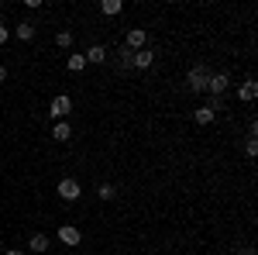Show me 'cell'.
Instances as JSON below:
<instances>
[{"label":"cell","mask_w":258,"mask_h":255,"mask_svg":"<svg viewBox=\"0 0 258 255\" xmlns=\"http://www.w3.org/2000/svg\"><path fill=\"white\" fill-rule=\"evenodd\" d=\"M244 156H248V159L258 156V141H255V138H248V141H244Z\"/></svg>","instance_id":"18"},{"label":"cell","mask_w":258,"mask_h":255,"mask_svg":"<svg viewBox=\"0 0 258 255\" xmlns=\"http://www.w3.org/2000/svg\"><path fill=\"white\" fill-rule=\"evenodd\" d=\"M193 118H197V124H210V121L217 118V114H214L210 107H200V111H197V114H193Z\"/></svg>","instance_id":"14"},{"label":"cell","mask_w":258,"mask_h":255,"mask_svg":"<svg viewBox=\"0 0 258 255\" xmlns=\"http://www.w3.org/2000/svg\"><path fill=\"white\" fill-rule=\"evenodd\" d=\"M100 11H103L107 18H114V14H120V0H103V4H100Z\"/></svg>","instance_id":"13"},{"label":"cell","mask_w":258,"mask_h":255,"mask_svg":"<svg viewBox=\"0 0 258 255\" xmlns=\"http://www.w3.org/2000/svg\"><path fill=\"white\" fill-rule=\"evenodd\" d=\"M207 79H210L207 66H193V69H189V76H186V86H189L193 93H203V90H207Z\"/></svg>","instance_id":"1"},{"label":"cell","mask_w":258,"mask_h":255,"mask_svg":"<svg viewBox=\"0 0 258 255\" xmlns=\"http://www.w3.org/2000/svg\"><path fill=\"white\" fill-rule=\"evenodd\" d=\"M207 107H210V111H214V114H217L220 107H224V100H220V97H210V104H207Z\"/></svg>","instance_id":"19"},{"label":"cell","mask_w":258,"mask_h":255,"mask_svg":"<svg viewBox=\"0 0 258 255\" xmlns=\"http://www.w3.org/2000/svg\"><path fill=\"white\" fill-rule=\"evenodd\" d=\"M18 38H21V41L35 38V24H31V21H21V24H18Z\"/></svg>","instance_id":"12"},{"label":"cell","mask_w":258,"mask_h":255,"mask_svg":"<svg viewBox=\"0 0 258 255\" xmlns=\"http://www.w3.org/2000/svg\"><path fill=\"white\" fill-rule=\"evenodd\" d=\"M7 38H11V31H7V28L0 24V45H7Z\"/></svg>","instance_id":"20"},{"label":"cell","mask_w":258,"mask_h":255,"mask_svg":"<svg viewBox=\"0 0 258 255\" xmlns=\"http://www.w3.org/2000/svg\"><path fill=\"white\" fill-rule=\"evenodd\" d=\"M0 79H7V66H0Z\"/></svg>","instance_id":"22"},{"label":"cell","mask_w":258,"mask_h":255,"mask_svg":"<svg viewBox=\"0 0 258 255\" xmlns=\"http://www.w3.org/2000/svg\"><path fill=\"white\" fill-rule=\"evenodd\" d=\"M59 238H62V241H66V245H73V248H76V245H80V241H83L80 228H73V224H62V228H59Z\"/></svg>","instance_id":"5"},{"label":"cell","mask_w":258,"mask_h":255,"mask_svg":"<svg viewBox=\"0 0 258 255\" xmlns=\"http://www.w3.org/2000/svg\"><path fill=\"white\" fill-rule=\"evenodd\" d=\"M83 59H86V62H97V66H100V62L107 59V48H103V45H90V48H86V56H83Z\"/></svg>","instance_id":"9"},{"label":"cell","mask_w":258,"mask_h":255,"mask_svg":"<svg viewBox=\"0 0 258 255\" xmlns=\"http://www.w3.org/2000/svg\"><path fill=\"white\" fill-rule=\"evenodd\" d=\"M152 62H155V52H148V48H141V52L131 56V66H138V69H148Z\"/></svg>","instance_id":"7"},{"label":"cell","mask_w":258,"mask_h":255,"mask_svg":"<svg viewBox=\"0 0 258 255\" xmlns=\"http://www.w3.org/2000/svg\"><path fill=\"white\" fill-rule=\"evenodd\" d=\"M145 38H148V35H145V28H131V31H127V41H124V48H127V52H131V48H138V52H141Z\"/></svg>","instance_id":"6"},{"label":"cell","mask_w":258,"mask_h":255,"mask_svg":"<svg viewBox=\"0 0 258 255\" xmlns=\"http://www.w3.org/2000/svg\"><path fill=\"white\" fill-rule=\"evenodd\" d=\"M59 196L62 200H80V183H76V179H62L59 183Z\"/></svg>","instance_id":"4"},{"label":"cell","mask_w":258,"mask_h":255,"mask_svg":"<svg viewBox=\"0 0 258 255\" xmlns=\"http://www.w3.org/2000/svg\"><path fill=\"white\" fill-rule=\"evenodd\" d=\"M114 196H117V190H114L110 183H103V186H100V200H114Z\"/></svg>","instance_id":"17"},{"label":"cell","mask_w":258,"mask_h":255,"mask_svg":"<svg viewBox=\"0 0 258 255\" xmlns=\"http://www.w3.org/2000/svg\"><path fill=\"white\" fill-rule=\"evenodd\" d=\"M66 66H69V73H83V69H86V59H83V56H69Z\"/></svg>","instance_id":"15"},{"label":"cell","mask_w":258,"mask_h":255,"mask_svg":"<svg viewBox=\"0 0 258 255\" xmlns=\"http://www.w3.org/2000/svg\"><path fill=\"white\" fill-rule=\"evenodd\" d=\"M55 45H59V48H69V45H73V31H59V35H55Z\"/></svg>","instance_id":"16"},{"label":"cell","mask_w":258,"mask_h":255,"mask_svg":"<svg viewBox=\"0 0 258 255\" xmlns=\"http://www.w3.org/2000/svg\"><path fill=\"white\" fill-rule=\"evenodd\" d=\"M238 97L244 100V104H251V100L258 97V86H255V79H248V83H241V90H238Z\"/></svg>","instance_id":"8"},{"label":"cell","mask_w":258,"mask_h":255,"mask_svg":"<svg viewBox=\"0 0 258 255\" xmlns=\"http://www.w3.org/2000/svg\"><path fill=\"white\" fill-rule=\"evenodd\" d=\"M69 111H73V97H66V93L55 97V100H52V107H48V114H52V118H59V121L66 118Z\"/></svg>","instance_id":"3"},{"label":"cell","mask_w":258,"mask_h":255,"mask_svg":"<svg viewBox=\"0 0 258 255\" xmlns=\"http://www.w3.org/2000/svg\"><path fill=\"white\" fill-rule=\"evenodd\" d=\"M4 255H24V252H18V248H7V252H4Z\"/></svg>","instance_id":"21"},{"label":"cell","mask_w":258,"mask_h":255,"mask_svg":"<svg viewBox=\"0 0 258 255\" xmlns=\"http://www.w3.org/2000/svg\"><path fill=\"white\" fill-rule=\"evenodd\" d=\"M227 86H231V76H227V73H214V76L207 79V90H210V97H220Z\"/></svg>","instance_id":"2"},{"label":"cell","mask_w":258,"mask_h":255,"mask_svg":"<svg viewBox=\"0 0 258 255\" xmlns=\"http://www.w3.org/2000/svg\"><path fill=\"white\" fill-rule=\"evenodd\" d=\"M52 138H55V141H69V138H73V128H69L66 121H59V124L52 128Z\"/></svg>","instance_id":"11"},{"label":"cell","mask_w":258,"mask_h":255,"mask_svg":"<svg viewBox=\"0 0 258 255\" xmlns=\"http://www.w3.org/2000/svg\"><path fill=\"white\" fill-rule=\"evenodd\" d=\"M28 248H31V252H48V235H31V241H28Z\"/></svg>","instance_id":"10"}]
</instances>
